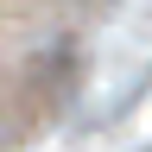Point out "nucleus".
Instances as JSON below:
<instances>
[]
</instances>
